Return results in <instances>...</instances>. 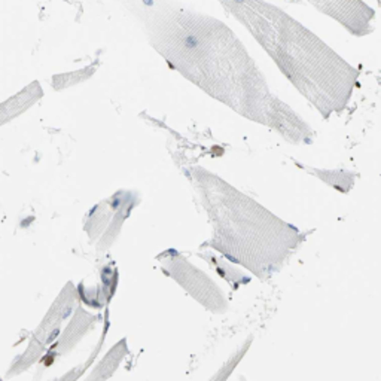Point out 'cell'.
<instances>
[{
	"instance_id": "cell-1",
	"label": "cell",
	"mask_w": 381,
	"mask_h": 381,
	"mask_svg": "<svg viewBox=\"0 0 381 381\" xmlns=\"http://www.w3.org/2000/svg\"><path fill=\"white\" fill-rule=\"evenodd\" d=\"M198 39H196L195 36L194 35H188L185 37V48H188V49H194V48H196L198 46Z\"/></svg>"
}]
</instances>
